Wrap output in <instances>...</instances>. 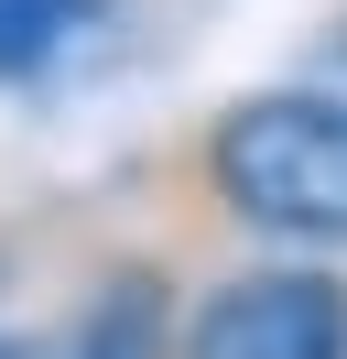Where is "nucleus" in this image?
<instances>
[{
	"mask_svg": "<svg viewBox=\"0 0 347 359\" xmlns=\"http://www.w3.org/2000/svg\"><path fill=\"white\" fill-rule=\"evenodd\" d=\"M195 185L217 218L282 250H347V98L337 88H250L195 131Z\"/></svg>",
	"mask_w": 347,
	"mask_h": 359,
	"instance_id": "nucleus-1",
	"label": "nucleus"
},
{
	"mask_svg": "<svg viewBox=\"0 0 347 359\" xmlns=\"http://www.w3.org/2000/svg\"><path fill=\"white\" fill-rule=\"evenodd\" d=\"M174 359H347V272L250 262L174 327Z\"/></svg>",
	"mask_w": 347,
	"mask_h": 359,
	"instance_id": "nucleus-2",
	"label": "nucleus"
},
{
	"mask_svg": "<svg viewBox=\"0 0 347 359\" xmlns=\"http://www.w3.org/2000/svg\"><path fill=\"white\" fill-rule=\"evenodd\" d=\"M55 359H174V272L152 250H120L76 294V327H65Z\"/></svg>",
	"mask_w": 347,
	"mask_h": 359,
	"instance_id": "nucleus-3",
	"label": "nucleus"
},
{
	"mask_svg": "<svg viewBox=\"0 0 347 359\" xmlns=\"http://www.w3.org/2000/svg\"><path fill=\"white\" fill-rule=\"evenodd\" d=\"M98 0H0V88H33L43 66H65Z\"/></svg>",
	"mask_w": 347,
	"mask_h": 359,
	"instance_id": "nucleus-4",
	"label": "nucleus"
},
{
	"mask_svg": "<svg viewBox=\"0 0 347 359\" xmlns=\"http://www.w3.org/2000/svg\"><path fill=\"white\" fill-rule=\"evenodd\" d=\"M0 359H43V348H33V337H0Z\"/></svg>",
	"mask_w": 347,
	"mask_h": 359,
	"instance_id": "nucleus-5",
	"label": "nucleus"
}]
</instances>
